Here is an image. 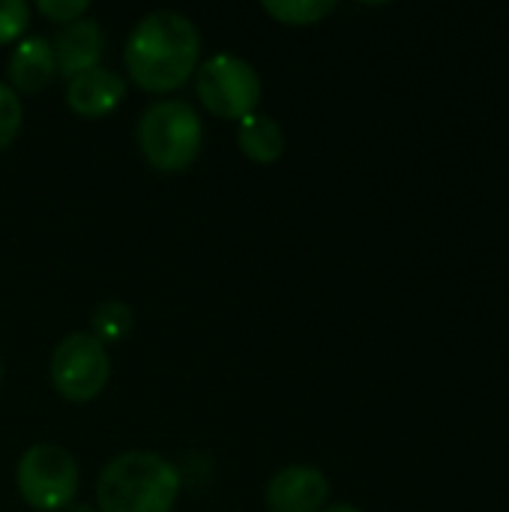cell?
<instances>
[{
	"label": "cell",
	"instance_id": "cell-1",
	"mask_svg": "<svg viewBox=\"0 0 509 512\" xmlns=\"http://www.w3.org/2000/svg\"><path fill=\"white\" fill-rule=\"evenodd\" d=\"M198 54V27L174 9H159L135 24L123 48V63L141 90L171 93L192 78L198 69Z\"/></svg>",
	"mask_w": 509,
	"mask_h": 512
},
{
	"label": "cell",
	"instance_id": "cell-2",
	"mask_svg": "<svg viewBox=\"0 0 509 512\" xmlns=\"http://www.w3.org/2000/svg\"><path fill=\"white\" fill-rule=\"evenodd\" d=\"M177 495V468L159 453L144 450H129L111 459L96 480L99 512H171Z\"/></svg>",
	"mask_w": 509,
	"mask_h": 512
},
{
	"label": "cell",
	"instance_id": "cell-3",
	"mask_svg": "<svg viewBox=\"0 0 509 512\" xmlns=\"http://www.w3.org/2000/svg\"><path fill=\"white\" fill-rule=\"evenodd\" d=\"M201 117L183 99H162L150 105L138 120L141 156L165 174L186 171L201 153Z\"/></svg>",
	"mask_w": 509,
	"mask_h": 512
},
{
	"label": "cell",
	"instance_id": "cell-4",
	"mask_svg": "<svg viewBox=\"0 0 509 512\" xmlns=\"http://www.w3.org/2000/svg\"><path fill=\"white\" fill-rule=\"evenodd\" d=\"M195 93L201 105L222 120H243L261 102V78L252 63L237 54H213L195 69Z\"/></svg>",
	"mask_w": 509,
	"mask_h": 512
},
{
	"label": "cell",
	"instance_id": "cell-5",
	"mask_svg": "<svg viewBox=\"0 0 509 512\" xmlns=\"http://www.w3.org/2000/svg\"><path fill=\"white\" fill-rule=\"evenodd\" d=\"M21 498L42 512H57L69 507L78 492V465L69 450L57 444L30 447L15 471Z\"/></svg>",
	"mask_w": 509,
	"mask_h": 512
},
{
	"label": "cell",
	"instance_id": "cell-6",
	"mask_svg": "<svg viewBox=\"0 0 509 512\" xmlns=\"http://www.w3.org/2000/svg\"><path fill=\"white\" fill-rule=\"evenodd\" d=\"M111 375L105 345L90 333L66 336L51 354V384L54 390L75 405L96 399Z\"/></svg>",
	"mask_w": 509,
	"mask_h": 512
},
{
	"label": "cell",
	"instance_id": "cell-7",
	"mask_svg": "<svg viewBox=\"0 0 509 512\" xmlns=\"http://www.w3.org/2000/svg\"><path fill=\"white\" fill-rule=\"evenodd\" d=\"M330 498V483L318 468L291 465L282 468L267 486V510L270 512H321Z\"/></svg>",
	"mask_w": 509,
	"mask_h": 512
},
{
	"label": "cell",
	"instance_id": "cell-8",
	"mask_svg": "<svg viewBox=\"0 0 509 512\" xmlns=\"http://www.w3.org/2000/svg\"><path fill=\"white\" fill-rule=\"evenodd\" d=\"M123 96H126V81L114 69H105V66L87 69L69 78L66 84V105L78 117H87V120L111 114L123 102Z\"/></svg>",
	"mask_w": 509,
	"mask_h": 512
},
{
	"label": "cell",
	"instance_id": "cell-9",
	"mask_svg": "<svg viewBox=\"0 0 509 512\" xmlns=\"http://www.w3.org/2000/svg\"><path fill=\"white\" fill-rule=\"evenodd\" d=\"M102 48H105V36H102L99 24L96 21H87V18L66 24L57 33L54 45H51L57 72L66 81L75 78V75H81V72H87V69H96L99 66V57H102Z\"/></svg>",
	"mask_w": 509,
	"mask_h": 512
},
{
	"label": "cell",
	"instance_id": "cell-10",
	"mask_svg": "<svg viewBox=\"0 0 509 512\" xmlns=\"http://www.w3.org/2000/svg\"><path fill=\"white\" fill-rule=\"evenodd\" d=\"M57 72L51 42L42 36H24L18 39L12 57H9V81L18 93H39L51 84Z\"/></svg>",
	"mask_w": 509,
	"mask_h": 512
},
{
	"label": "cell",
	"instance_id": "cell-11",
	"mask_svg": "<svg viewBox=\"0 0 509 512\" xmlns=\"http://www.w3.org/2000/svg\"><path fill=\"white\" fill-rule=\"evenodd\" d=\"M237 147L258 165H273L285 153V132L267 114H249L237 126Z\"/></svg>",
	"mask_w": 509,
	"mask_h": 512
},
{
	"label": "cell",
	"instance_id": "cell-12",
	"mask_svg": "<svg viewBox=\"0 0 509 512\" xmlns=\"http://www.w3.org/2000/svg\"><path fill=\"white\" fill-rule=\"evenodd\" d=\"M261 9L279 24L306 27V24H318L321 18H327L336 9V3L333 0H264Z\"/></svg>",
	"mask_w": 509,
	"mask_h": 512
},
{
	"label": "cell",
	"instance_id": "cell-13",
	"mask_svg": "<svg viewBox=\"0 0 509 512\" xmlns=\"http://www.w3.org/2000/svg\"><path fill=\"white\" fill-rule=\"evenodd\" d=\"M132 330V309L120 300H108L93 309L90 318V336H96L102 345L105 342H120Z\"/></svg>",
	"mask_w": 509,
	"mask_h": 512
},
{
	"label": "cell",
	"instance_id": "cell-14",
	"mask_svg": "<svg viewBox=\"0 0 509 512\" xmlns=\"http://www.w3.org/2000/svg\"><path fill=\"white\" fill-rule=\"evenodd\" d=\"M21 123H24V105H21V96L0 81V150H6L18 132H21Z\"/></svg>",
	"mask_w": 509,
	"mask_h": 512
},
{
	"label": "cell",
	"instance_id": "cell-15",
	"mask_svg": "<svg viewBox=\"0 0 509 512\" xmlns=\"http://www.w3.org/2000/svg\"><path fill=\"white\" fill-rule=\"evenodd\" d=\"M30 6L24 0H0V45L15 42L27 33Z\"/></svg>",
	"mask_w": 509,
	"mask_h": 512
},
{
	"label": "cell",
	"instance_id": "cell-16",
	"mask_svg": "<svg viewBox=\"0 0 509 512\" xmlns=\"http://www.w3.org/2000/svg\"><path fill=\"white\" fill-rule=\"evenodd\" d=\"M90 9L87 0H39V12L57 24H72V21H81V15Z\"/></svg>",
	"mask_w": 509,
	"mask_h": 512
},
{
	"label": "cell",
	"instance_id": "cell-17",
	"mask_svg": "<svg viewBox=\"0 0 509 512\" xmlns=\"http://www.w3.org/2000/svg\"><path fill=\"white\" fill-rule=\"evenodd\" d=\"M321 512H360L357 507H351V504H336V507H327V510Z\"/></svg>",
	"mask_w": 509,
	"mask_h": 512
},
{
	"label": "cell",
	"instance_id": "cell-18",
	"mask_svg": "<svg viewBox=\"0 0 509 512\" xmlns=\"http://www.w3.org/2000/svg\"><path fill=\"white\" fill-rule=\"evenodd\" d=\"M75 512H93V510H90V507H78V510H75Z\"/></svg>",
	"mask_w": 509,
	"mask_h": 512
},
{
	"label": "cell",
	"instance_id": "cell-19",
	"mask_svg": "<svg viewBox=\"0 0 509 512\" xmlns=\"http://www.w3.org/2000/svg\"><path fill=\"white\" fill-rule=\"evenodd\" d=\"M0 384H3V363H0Z\"/></svg>",
	"mask_w": 509,
	"mask_h": 512
}]
</instances>
